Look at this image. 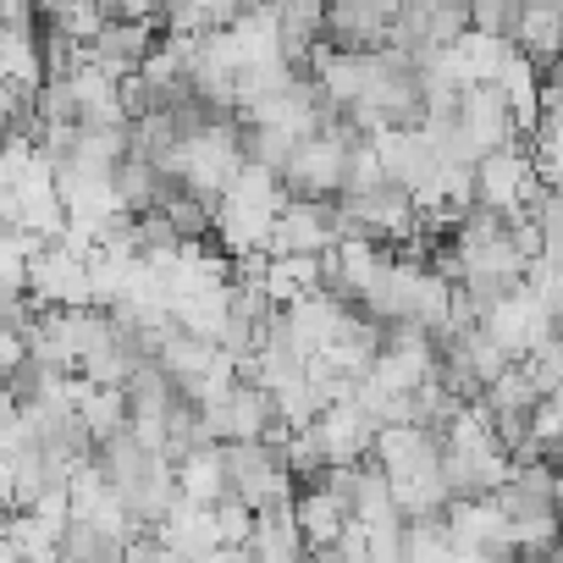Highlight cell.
Wrapping results in <instances>:
<instances>
[{
	"label": "cell",
	"instance_id": "1",
	"mask_svg": "<svg viewBox=\"0 0 563 563\" xmlns=\"http://www.w3.org/2000/svg\"><path fill=\"white\" fill-rule=\"evenodd\" d=\"M282 205H288V183H282V172L243 155L238 177L216 194V238H221V249H227L232 260L265 254Z\"/></svg>",
	"mask_w": 563,
	"mask_h": 563
},
{
	"label": "cell",
	"instance_id": "2",
	"mask_svg": "<svg viewBox=\"0 0 563 563\" xmlns=\"http://www.w3.org/2000/svg\"><path fill=\"white\" fill-rule=\"evenodd\" d=\"M221 475H227V492L221 497H243L249 508H265V503H282V497H299L294 492V464H288V448L276 437H238V442H221Z\"/></svg>",
	"mask_w": 563,
	"mask_h": 563
},
{
	"label": "cell",
	"instance_id": "3",
	"mask_svg": "<svg viewBox=\"0 0 563 563\" xmlns=\"http://www.w3.org/2000/svg\"><path fill=\"white\" fill-rule=\"evenodd\" d=\"M360 139V128L349 117L305 133L288 161H282V183H288V194H310V199H338L343 194V172H349V144Z\"/></svg>",
	"mask_w": 563,
	"mask_h": 563
},
{
	"label": "cell",
	"instance_id": "4",
	"mask_svg": "<svg viewBox=\"0 0 563 563\" xmlns=\"http://www.w3.org/2000/svg\"><path fill=\"white\" fill-rule=\"evenodd\" d=\"M29 305H95L89 249H78L73 238H45V249L29 265Z\"/></svg>",
	"mask_w": 563,
	"mask_h": 563
},
{
	"label": "cell",
	"instance_id": "5",
	"mask_svg": "<svg viewBox=\"0 0 563 563\" xmlns=\"http://www.w3.org/2000/svg\"><path fill=\"white\" fill-rule=\"evenodd\" d=\"M481 327H486V338H492V343H503V354H508V360H525L530 349H541V343L558 332V321H552L547 299L530 288V282H519V288H514L508 299H497V305L481 316Z\"/></svg>",
	"mask_w": 563,
	"mask_h": 563
},
{
	"label": "cell",
	"instance_id": "6",
	"mask_svg": "<svg viewBox=\"0 0 563 563\" xmlns=\"http://www.w3.org/2000/svg\"><path fill=\"white\" fill-rule=\"evenodd\" d=\"M343 238V216L338 199H310V194H288L276 227H271V249L282 254H332Z\"/></svg>",
	"mask_w": 563,
	"mask_h": 563
},
{
	"label": "cell",
	"instance_id": "7",
	"mask_svg": "<svg viewBox=\"0 0 563 563\" xmlns=\"http://www.w3.org/2000/svg\"><path fill=\"white\" fill-rule=\"evenodd\" d=\"M442 514L453 530V558H514L519 552L497 497H453Z\"/></svg>",
	"mask_w": 563,
	"mask_h": 563
},
{
	"label": "cell",
	"instance_id": "8",
	"mask_svg": "<svg viewBox=\"0 0 563 563\" xmlns=\"http://www.w3.org/2000/svg\"><path fill=\"white\" fill-rule=\"evenodd\" d=\"M536 183H541V172H536L530 144H503V150H486L475 161V205H492L503 216L519 210Z\"/></svg>",
	"mask_w": 563,
	"mask_h": 563
},
{
	"label": "cell",
	"instance_id": "9",
	"mask_svg": "<svg viewBox=\"0 0 563 563\" xmlns=\"http://www.w3.org/2000/svg\"><path fill=\"white\" fill-rule=\"evenodd\" d=\"M459 128L470 133V144L486 155V150H503V144H530L514 122V106L497 84H470L459 89Z\"/></svg>",
	"mask_w": 563,
	"mask_h": 563
},
{
	"label": "cell",
	"instance_id": "10",
	"mask_svg": "<svg viewBox=\"0 0 563 563\" xmlns=\"http://www.w3.org/2000/svg\"><path fill=\"white\" fill-rule=\"evenodd\" d=\"M73 95H78V122L84 128H128V100H122V73L100 67L95 56H84L73 73Z\"/></svg>",
	"mask_w": 563,
	"mask_h": 563
},
{
	"label": "cell",
	"instance_id": "11",
	"mask_svg": "<svg viewBox=\"0 0 563 563\" xmlns=\"http://www.w3.org/2000/svg\"><path fill=\"white\" fill-rule=\"evenodd\" d=\"M155 536H161V547L172 558H216V552H227L221 530H216V503H194V497H177L166 508V519L155 525Z\"/></svg>",
	"mask_w": 563,
	"mask_h": 563
},
{
	"label": "cell",
	"instance_id": "12",
	"mask_svg": "<svg viewBox=\"0 0 563 563\" xmlns=\"http://www.w3.org/2000/svg\"><path fill=\"white\" fill-rule=\"evenodd\" d=\"M376 139V155H382V172L398 183V188H420L431 172H437V144L426 139V128L420 122H409V128H382V133H371Z\"/></svg>",
	"mask_w": 563,
	"mask_h": 563
},
{
	"label": "cell",
	"instance_id": "13",
	"mask_svg": "<svg viewBox=\"0 0 563 563\" xmlns=\"http://www.w3.org/2000/svg\"><path fill=\"white\" fill-rule=\"evenodd\" d=\"M243 552H249V558H265V563H294V558L310 552L305 525H299V514H294V497L254 508V525H249V547H243Z\"/></svg>",
	"mask_w": 563,
	"mask_h": 563
},
{
	"label": "cell",
	"instance_id": "14",
	"mask_svg": "<svg viewBox=\"0 0 563 563\" xmlns=\"http://www.w3.org/2000/svg\"><path fill=\"white\" fill-rule=\"evenodd\" d=\"M155 51V23L144 18H106V29L89 40V56L111 73H139Z\"/></svg>",
	"mask_w": 563,
	"mask_h": 563
},
{
	"label": "cell",
	"instance_id": "15",
	"mask_svg": "<svg viewBox=\"0 0 563 563\" xmlns=\"http://www.w3.org/2000/svg\"><path fill=\"white\" fill-rule=\"evenodd\" d=\"M294 514H299V525H305L310 552H327V547L343 536V525H349V508H343L321 481H305V492L294 497Z\"/></svg>",
	"mask_w": 563,
	"mask_h": 563
},
{
	"label": "cell",
	"instance_id": "16",
	"mask_svg": "<svg viewBox=\"0 0 563 563\" xmlns=\"http://www.w3.org/2000/svg\"><path fill=\"white\" fill-rule=\"evenodd\" d=\"M514 45H519L536 67H552V62L563 56V18L552 12V0H525L519 29H514Z\"/></svg>",
	"mask_w": 563,
	"mask_h": 563
},
{
	"label": "cell",
	"instance_id": "17",
	"mask_svg": "<svg viewBox=\"0 0 563 563\" xmlns=\"http://www.w3.org/2000/svg\"><path fill=\"white\" fill-rule=\"evenodd\" d=\"M177 492L194 497V503H216L227 492V475H221V442H205L194 453L177 459Z\"/></svg>",
	"mask_w": 563,
	"mask_h": 563
},
{
	"label": "cell",
	"instance_id": "18",
	"mask_svg": "<svg viewBox=\"0 0 563 563\" xmlns=\"http://www.w3.org/2000/svg\"><path fill=\"white\" fill-rule=\"evenodd\" d=\"M40 249H45V238H40L34 227H23V221H0V276H7V282L29 288V265H34Z\"/></svg>",
	"mask_w": 563,
	"mask_h": 563
},
{
	"label": "cell",
	"instance_id": "19",
	"mask_svg": "<svg viewBox=\"0 0 563 563\" xmlns=\"http://www.w3.org/2000/svg\"><path fill=\"white\" fill-rule=\"evenodd\" d=\"M128 552V536L95 525V519H67L62 530V558H122Z\"/></svg>",
	"mask_w": 563,
	"mask_h": 563
},
{
	"label": "cell",
	"instance_id": "20",
	"mask_svg": "<svg viewBox=\"0 0 563 563\" xmlns=\"http://www.w3.org/2000/svg\"><path fill=\"white\" fill-rule=\"evenodd\" d=\"M45 29H62V34H73V40H95L100 29H106V7L100 0H67V7H56L51 18H45Z\"/></svg>",
	"mask_w": 563,
	"mask_h": 563
},
{
	"label": "cell",
	"instance_id": "21",
	"mask_svg": "<svg viewBox=\"0 0 563 563\" xmlns=\"http://www.w3.org/2000/svg\"><path fill=\"white\" fill-rule=\"evenodd\" d=\"M519 12H525V0H470V29L514 40V29H519Z\"/></svg>",
	"mask_w": 563,
	"mask_h": 563
},
{
	"label": "cell",
	"instance_id": "22",
	"mask_svg": "<svg viewBox=\"0 0 563 563\" xmlns=\"http://www.w3.org/2000/svg\"><path fill=\"white\" fill-rule=\"evenodd\" d=\"M470 29V0H431V40L453 45Z\"/></svg>",
	"mask_w": 563,
	"mask_h": 563
},
{
	"label": "cell",
	"instance_id": "23",
	"mask_svg": "<svg viewBox=\"0 0 563 563\" xmlns=\"http://www.w3.org/2000/svg\"><path fill=\"white\" fill-rule=\"evenodd\" d=\"M29 288H18V282H7V276H0V327H29Z\"/></svg>",
	"mask_w": 563,
	"mask_h": 563
},
{
	"label": "cell",
	"instance_id": "24",
	"mask_svg": "<svg viewBox=\"0 0 563 563\" xmlns=\"http://www.w3.org/2000/svg\"><path fill=\"white\" fill-rule=\"evenodd\" d=\"M541 260H547L552 271H563V227H547V232H541Z\"/></svg>",
	"mask_w": 563,
	"mask_h": 563
},
{
	"label": "cell",
	"instance_id": "25",
	"mask_svg": "<svg viewBox=\"0 0 563 563\" xmlns=\"http://www.w3.org/2000/svg\"><path fill=\"white\" fill-rule=\"evenodd\" d=\"M547 459H552V464H558V475H563V437L552 442V453H547Z\"/></svg>",
	"mask_w": 563,
	"mask_h": 563
},
{
	"label": "cell",
	"instance_id": "26",
	"mask_svg": "<svg viewBox=\"0 0 563 563\" xmlns=\"http://www.w3.org/2000/svg\"><path fill=\"white\" fill-rule=\"evenodd\" d=\"M0 188H7V155H0Z\"/></svg>",
	"mask_w": 563,
	"mask_h": 563
},
{
	"label": "cell",
	"instance_id": "27",
	"mask_svg": "<svg viewBox=\"0 0 563 563\" xmlns=\"http://www.w3.org/2000/svg\"><path fill=\"white\" fill-rule=\"evenodd\" d=\"M552 12H558V18H563V0H552Z\"/></svg>",
	"mask_w": 563,
	"mask_h": 563
}]
</instances>
